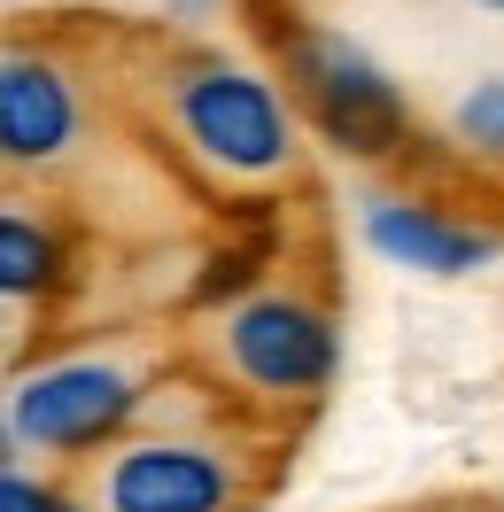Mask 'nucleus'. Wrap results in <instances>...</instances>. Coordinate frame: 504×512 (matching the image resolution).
Masks as SVG:
<instances>
[{
  "instance_id": "1",
  "label": "nucleus",
  "mask_w": 504,
  "mask_h": 512,
  "mask_svg": "<svg viewBox=\"0 0 504 512\" xmlns=\"http://www.w3.org/2000/svg\"><path fill=\"white\" fill-rule=\"evenodd\" d=\"M156 109L179 156L233 194H264L295 171V117L280 86L225 55H171L156 70Z\"/></svg>"
},
{
  "instance_id": "2",
  "label": "nucleus",
  "mask_w": 504,
  "mask_h": 512,
  "mask_svg": "<svg viewBox=\"0 0 504 512\" xmlns=\"http://www.w3.org/2000/svg\"><path fill=\"white\" fill-rule=\"evenodd\" d=\"M272 55H280L287 101L318 125L326 148L373 156V163L411 148V101L396 94V78L349 32H334V24H280V32H272Z\"/></svg>"
},
{
  "instance_id": "3",
  "label": "nucleus",
  "mask_w": 504,
  "mask_h": 512,
  "mask_svg": "<svg viewBox=\"0 0 504 512\" xmlns=\"http://www.w3.org/2000/svg\"><path fill=\"white\" fill-rule=\"evenodd\" d=\"M140 412H148V373L132 357H55L39 373H16V388H8V458L16 450H39V458L117 450Z\"/></svg>"
},
{
  "instance_id": "4",
  "label": "nucleus",
  "mask_w": 504,
  "mask_h": 512,
  "mask_svg": "<svg viewBox=\"0 0 504 512\" xmlns=\"http://www.w3.org/2000/svg\"><path fill=\"white\" fill-rule=\"evenodd\" d=\"M210 350H218V373L249 388L256 404H311L342 365V334H334V311L303 288H256L218 311Z\"/></svg>"
},
{
  "instance_id": "5",
  "label": "nucleus",
  "mask_w": 504,
  "mask_h": 512,
  "mask_svg": "<svg viewBox=\"0 0 504 512\" xmlns=\"http://www.w3.org/2000/svg\"><path fill=\"white\" fill-rule=\"evenodd\" d=\"M94 512H241V458L194 427L132 435L101 458Z\"/></svg>"
},
{
  "instance_id": "6",
  "label": "nucleus",
  "mask_w": 504,
  "mask_h": 512,
  "mask_svg": "<svg viewBox=\"0 0 504 512\" xmlns=\"http://www.w3.org/2000/svg\"><path fill=\"white\" fill-rule=\"evenodd\" d=\"M78 125H86L78 78L47 47H16L0 63V156L16 163V171H47V163L70 156Z\"/></svg>"
},
{
  "instance_id": "7",
  "label": "nucleus",
  "mask_w": 504,
  "mask_h": 512,
  "mask_svg": "<svg viewBox=\"0 0 504 512\" xmlns=\"http://www.w3.org/2000/svg\"><path fill=\"white\" fill-rule=\"evenodd\" d=\"M357 233L373 241V256L404 264V272H427V280H458V272H473V264H489L504 249L489 225L450 218V210L419 202V194H365Z\"/></svg>"
},
{
  "instance_id": "8",
  "label": "nucleus",
  "mask_w": 504,
  "mask_h": 512,
  "mask_svg": "<svg viewBox=\"0 0 504 512\" xmlns=\"http://www.w3.org/2000/svg\"><path fill=\"white\" fill-rule=\"evenodd\" d=\"M63 288V233L32 210H0V295L24 311V303H47Z\"/></svg>"
},
{
  "instance_id": "9",
  "label": "nucleus",
  "mask_w": 504,
  "mask_h": 512,
  "mask_svg": "<svg viewBox=\"0 0 504 512\" xmlns=\"http://www.w3.org/2000/svg\"><path fill=\"white\" fill-rule=\"evenodd\" d=\"M450 148L481 171H504V78H473L450 101Z\"/></svg>"
},
{
  "instance_id": "10",
  "label": "nucleus",
  "mask_w": 504,
  "mask_h": 512,
  "mask_svg": "<svg viewBox=\"0 0 504 512\" xmlns=\"http://www.w3.org/2000/svg\"><path fill=\"white\" fill-rule=\"evenodd\" d=\"M0 512H86L70 489H55V481H32L24 466H8V481H0Z\"/></svg>"
},
{
  "instance_id": "11",
  "label": "nucleus",
  "mask_w": 504,
  "mask_h": 512,
  "mask_svg": "<svg viewBox=\"0 0 504 512\" xmlns=\"http://www.w3.org/2000/svg\"><path fill=\"white\" fill-rule=\"evenodd\" d=\"M466 8H497V16H504V0H466Z\"/></svg>"
},
{
  "instance_id": "12",
  "label": "nucleus",
  "mask_w": 504,
  "mask_h": 512,
  "mask_svg": "<svg viewBox=\"0 0 504 512\" xmlns=\"http://www.w3.org/2000/svg\"><path fill=\"white\" fill-rule=\"evenodd\" d=\"M241 512H256V505H241Z\"/></svg>"
}]
</instances>
